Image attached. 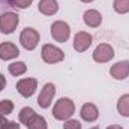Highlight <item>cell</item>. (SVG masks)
<instances>
[{"label":"cell","mask_w":129,"mask_h":129,"mask_svg":"<svg viewBox=\"0 0 129 129\" xmlns=\"http://www.w3.org/2000/svg\"><path fill=\"white\" fill-rule=\"evenodd\" d=\"M75 113V105L74 102L69 99V98H60L54 108H53V116L57 119V120H66V119H71L72 114Z\"/></svg>","instance_id":"6da1fadb"},{"label":"cell","mask_w":129,"mask_h":129,"mask_svg":"<svg viewBox=\"0 0 129 129\" xmlns=\"http://www.w3.org/2000/svg\"><path fill=\"white\" fill-rule=\"evenodd\" d=\"M63 59H64V53L60 48H57V47H54L51 44H45L42 47V60L45 63H50V64L59 63Z\"/></svg>","instance_id":"7a4b0ae2"},{"label":"cell","mask_w":129,"mask_h":129,"mask_svg":"<svg viewBox=\"0 0 129 129\" xmlns=\"http://www.w3.org/2000/svg\"><path fill=\"white\" fill-rule=\"evenodd\" d=\"M20 42L27 51H32L39 44V33L32 27H26L20 35Z\"/></svg>","instance_id":"3957f363"},{"label":"cell","mask_w":129,"mask_h":129,"mask_svg":"<svg viewBox=\"0 0 129 129\" xmlns=\"http://www.w3.org/2000/svg\"><path fill=\"white\" fill-rule=\"evenodd\" d=\"M18 23H20V18H18L17 14H14V12H3L0 15V32L5 33V35L12 33L17 29Z\"/></svg>","instance_id":"277c9868"},{"label":"cell","mask_w":129,"mask_h":129,"mask_svg":"<svg viewBox=\"0 0 129 129\" xmlns=\"http://www.w3.org/2000/svg\"><path fill=\"white\" fill-rule=\"evenodd\" d=\"M51 36L54 38V41L57 42H66L71 36V29L69 24L64 21H56L51 26Z\"/></svg>","instance_id":"5b68a950"},{"label":"cell","mask_w":129,"mask_h":129,"mask_svg":"<svg viewBox=\"0 0 129 129\" xmlns=\"http://www.w3.org/2000/svg\"><path fill=\"white\" fill-rule=\"evenodd\" d=\"M114 57V50L110 44H99L93 53V60L98 63H107Z\"/></svg>","instance_id":"8992f818"},{"label":"cell","mask_w":129,"mask_h":129,"mask_svg":"<svg viewBox=\"0 0 129 129\" xmlns=\"http://www.w3.org/2000/svg\"><path fill=\"white\" fill-rule=\"evenodd\" d=\"M54 95H56V86L53 83H47L41 90V95L38 96V105L41 108H48L53 102Z\"/></svg>","instance_id":"52a82bcc"},{"label":"cell","mask_w":129,"mask_h":129,"mask_svg":"<svg viewBox=\"0 0 129 129\" xmlns=\"http://www.w3.org/2000/svg\"><path fill=\"white\" fill-rule=\"evenodd\" d=\"M38 87V80L36 78H23L17 83V90L21 96L24 98H30L35 93Z\"/></svg>","instance_id":"ba28073f"},{"label":"cell","mask_w":129,"mask_h":129,"mask_svg":"<svg viewBox=\"0 0 129 129\" xmlns=\"http://www.w3.org/2000/svg\"><path fill=\"white\" fill-rule=\"evenodd\" d=\"M92 41H93L92 35H89L87 32H78L75 35V38H74V48H75V51H78V53L86 51L92 45Z\"/></svg>","instance_id":"9c48e42d"},{"label":"cell","mask_w":129,"mask_h":129,"mask_svg":"<svg viewBox=\"0 0 129 129\" xmlns=\"http://www.w3.org/2000/svg\"><path fill=\"white\" fill-rule=\"evenodd\" d=\"M110 74L114 80H125L129 75V62L128 60H122L119 63L113 64L110 69Z\"/></svg>","instance_id":"30bf717a"},{"label":"cell","mask_w":129,"mask_h":129,"mask_svg":"<svg viewBox=\"0 0 129 129\" xmlns=\"http://www.w3.org/2000/svg\"><path fill=\"white\" fill-rule=\"evenodd\" d=\"M18 56H20V51H18L17 45H14L12 42L0 44V59L2 60H12Z\"/></svg>","instance_id":"8fae6325"},{"label":"cell","mask_w":129,"mask_h":129,"mask_svg":"<svg viewBox=\"0 0 129 129\" xmlns=\"http://www.w3.org/2000/svg\"><path fill=\"white\" fill-rule=\"evenodd\" d=\"M81 119L86 120V122H95L98 117H99V110L95 104L92 102H87L81 107Z\"/></svg>","instance_id":"7c38bea8"},{"label":"cell","mask_w":129,"mask_h":129,"mask_svg":"<svg viewBox=\"0 0 129 129\" xmlns=\"http://www.w3.org/2000/svg\"><path fill=\"white\" fill-rule=\"evenodd\" d=\"M84 23L89 27H98L102 23V15L98 12L96 9H89L84 12Z\"/></svg>","instance_id":"4fadbf2b"},{"label":"cell","mask_w":129,"mask_h":129,"mask_svg":"<svg viewBox=\"0 0 129 129\" xmlns=\"http://www.w3.org/2000/svg\"><path fill=\"white\" fill-rule=\"evenodd\" d=\"M38 8H39V12H42L44 15H54L59 11L57 0H41Z\"/></svg>","instance_id":"5bb4252c"},{"label":"cell","mask_w":129,"mask_h":129,"mask_svg":"<svg viewBox=\"0 0 129 129\" xmlns=\"http://www.w3.org/2000/svg\"><path fill=\"white\" fill-rule=\"evenodd\" d=\"M26 126H27V129H47L48 128L47 120L42 116H38V114L33 116L32 119L26 123Z\"/></svg>","instance_id":"9a60e30c"},{"label":"cell","mask_w":129,"mask_h":129,"mask_svg":"<svg viewBox=\"0 0 129 129\" xmlns=\"http://www.w3.org/2000/svg\"><path fill=\"white\" fill-rule=\"evenodd\" d=\"M117 111H119L122 116L129 117V95L120 96L119 102H117Z\"/></svg>","instance_id":"2e32d148"},{"label":"cell","mask_w":129,"mask_h":129,"mask_svg":"<svg viewBox=\"0 0 129 129\" xmlns=\"http://www.w3.org/2000/svg\"><path fill=\"white\" fill-rule=\"evenodd\" d=\"M8 69H9V74H12L14 77H20L27 71V66L24 62H14V63L9 64Z\"/></svg>","instance_id":"e0dca14e"},{"label":"cell","mask_w":129,"mask_h":129,"mask_svg":"<svg viewBox=\"0 0 129 129\" xmlns=\"http://www.w3.org/2000/svg\"><path fill=\"white\" fill-rule=\"evenodd\" d=\"M35 114H36V113H35V110H33V108H30V107H24V108L20 111V114H18L20 122L26 125V123H27V122L33 117V116H35Z\"/></svg>","instance_id":"ac0fdd59"},{"label":"cell","mask_w":129,"mask_h":129,"mask_svg":"<svg viewBox=\"0 0 129 129\" xmlns=\"http://www.w3.org/2000/svg\"><path fill=\"white\" fill-rule=\"evenodd\" d=\"M114 11L117 14H128L129 0H114Z\"/></svg>","instance_id":"d6986e66"},{"label":"cell","mask_w":129,"mask_h":129,"mask_svg":"<svg viewBox=\"0 0 129 129\" xmlns=\"http://www.w3.org/2000/svg\"><path fill=\"white\" fill-rule=\"evenodd\" d=\"M14 111V102L9 99H3L0 102V114L2 116H8Z\"/></svg>","instance_id":"ffe728a7"},{"label":"cell","mask_w":129,"mask_h":129,"mask_svg":"<svg viewBox=\"0 0 129 129\" xmlns=\"http://www.w3.org/2000/svg\"><path fill=\"white\" fill-rule=\"evenodd\" d=\"M33 0H14L12 2V8H18V9H26L32 5Z\"/></svg>","instance_id":"44dd1931"},{"label":"cell","mask_w":129,"mask_h":129,"mask_svg":"<svg viewBox=\"0 0 129 129\" xmlns=\"http://www.w3.org/2000/svg\"><path fill=\"white\" fill-rule=\"evenodd\" d=\"M63 129H81V123L78 120H68L63 125Z\"/></svg>","instance_id":"7402d4cb"},{"label":"cell","mask_w":129,"mask_h":129,"mask_svg":"<svg viewBox=\"0 0 129 129\" xmlns=\"http://www.w3.org/2000/svg\"><path fill=\"white\" fill-rule=\"evenodd\" d=\"M5 129H20V125H18L17 122H8L6 126H5Z\"/></svg>","instance_id":"603a6c76"},{"label":"cell","mask_w":129,"mask_h":129,"mask_svg":"<svg viewBox=\"0 0 129 129\" xmlns=\"http://www.w3.org/2000/svg\"><path fill=\"white\" fill-rule=\"evenodd\" d=\"M14 0H0V8H12Z\"/></svg>","instance_id":"cb8c5ba5"},{"label":"cell","mask_w":129,"mask_h":129,"mask_svg":"<svg viewBox=\"0 0 129 129\" xmlns=\"http://www.w3.org/2000/svg\"><path fill=\"white\" fill-rule=\"evenodd\" d=\"M5 87H6V78H5V75L0 74V90H3Z\"/></svg>","instance_id":"d4e9b609"},{"label":"cell","mask_w":129,"mask_h":129,"mask_svg":"<svg viewBox=\"0 0 129 129\" xmlns=\"http://www.w3.org/2000/svg\"><path fill=\"white\" fill-rule=\"evenodd\" d=\"M6 123H8V120H6V117L0 114V129H5V126H6Z\"/></svg>","instance_id":"484cf974"},{"label":"cell","mask_w":129,"mask_h":129,"mask_svg":"<svg viewBox=\"0 0 129 129\" xmlns=\"http://www.w3.org/2000/svg\"><path fill=\"white\" fill-rule=\"evenodd\" d=\"M107 129H123L122 126H117V125H111V126H108Z\"/></svg>","instance_id":"4316f807"},{"label":"cell","mask_w":129,"mask_h":129,"mask_svg":"<svg viewBox=\"0 0 129 129\" xmlns=\"http://www.w3.org/2000/svg\"><path fill=\"white\" fill-rule=\"evenodd\" d=\"M83 3H90V2H93V0H81Z\"/></svg>","instance_id":"83f0119b"},{"label":"cell","mask_w":129,"mask_h":129,"mask_svg":"<svg viewBox=\"0 0 129 129\" xmlns=\"http://www.w3.org/2000/svg\"><path fill=\"white\" fill-rule=\"evenodd\" d=\"M90 129H99V128H98V126H95V128H90Z\"/></svg>","instance_id":"f1b7e54d"}]
</instances>
